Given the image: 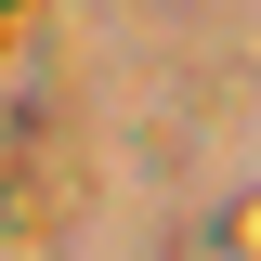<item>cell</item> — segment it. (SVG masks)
Instances as JSON below:
<instances>
[{
	"label": "cell",
	"instance_id": "7a4b0ae2",
	"mask_svg": "<svg viewBox=\"0 0 261 261\" xmlns=\"http://www.w3.org/2000/svg\"><path fill=\"white\" fill-rule=\"evenodd\" d=\"M27 27H39V0H0V39H27Z\"/></svg>",
	"mask_w": 261,
	"mask_h": 261
},
{
	"label": "cell",
	"instance_id": "6da1fadb",
	"mask_svg": "<svg viewBox=\"0 0 261 261\" xmlns=\"http://www.w3.org/2000/svg\"><path fill=\"white\" fill-rule=\"evenodd\" d=\"M65 170H79V157H65L53 118H0V235H39V222H53V209H65Z\"/></svg>",
	"mask_w": 261,
	"mask_h": 261
}]
</instances>
